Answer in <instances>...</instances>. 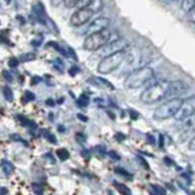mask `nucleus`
Listing matches in <instances>:
<instances>
[{"instance_id":"obj_17","label":"nucleus","mask_w":195,"mask_h":195,"mask_svg":"<svg viewBox=\"0 0 195 195\" xmlns=\"http://www.w3.org/2000/svg\"><path fill=\"white\" fill-rule=\"evenodd\" d=\"M2 166H3L4 172L7 174V175H10L11 172H13V170H14V166L11 165L9 161H3V162H2Z\"/></svg>"},{"instance_id":"obj_37","label":"nucleus","mask_w":195,"mask_h":195,"mask_svg":"<svg viewBox=\"0 0 195 195\" xmlns=\"http://www.w3.org/2000/svg\"><path fill=\"white\" fill-rule=\"evenodd\" d=\"M76 140H79V141H85V136H82V133H77L76 134Z\"/></svg>"},{"instance_id":"obj_2","label":"nucleus","mask_w":195,"mask_h":195,"mask_svg":"<svg viewBox=\"0 0 195 195\" xmlns=\"http://www.w3.org/2000/svg\"><path fill=\"white\" fill-rule=\"evenodd\" d=\"M154 72L151 67L148 66H142L137 67L133 71L129 72V75L125 79V88L128 89H137L143 86L145 84H147L151 79H153Z\"/></svg>"},{"instance_id":"obj_20","label":"nucleus","mask_w":195,"mask_h":195,"mask_svg":"<svg viewBox=\"0 0 195 195\" xmlns=\"http://www.w3.org/2000/svg\"><path fill=\"white\" fill-rule=\"evenodd\" d=\"M114 186H116V189L119 191V193H122V194H129L130 190L128 188H125L123 184H119V182H114Z\"/></svg>"},{"instance_id":"obj_22","label":"nucleus","mask_w":195,"mask_h":195,"mask_svg":"<svg viewBox=\"0 0 195 195\" xmlns=\"http://www.w3.org/2000/svg\"><path fill=\"white\" fill-rule=\"evenodd\" d=\"M64 3L66 8H74V7H77L79 0H64Z\"/></svg>"},{"instance_id":"obj_27","label":"nucleus","mask_w":195,"mask_h":195,"mask_svg":"<svg viewBox=\"0 0 195 195\" xmlns=\"http://www.w3.org/2000/svg\"><path fill=\"white\" fill-rule=\"evenodd\" d=\"M44 137H46V138H47V140H48L51 143H56V142H57L56 137H55L52 133H46V134H44Z\"/></svg>"},{"instance_id":"obj_9","label":"nucleus","mask_w":195,"mask_h":195,"mask_svg":"<svg viewBox=\"0 0 195 195\" xmlns=\"http://www.w3.org/2000/svg\"><path fill=\"white\" fill-rule=\"evenodd\" d=\"M109 26V19L108 18H98L96 20H94L93 23H90V26L88 27L86 33H95V32H99L103 31Z\"/></svg>"},{"instance_id":"obj_32","label":"nucleus","mask_w":195,"mask_h":195,"mask_svg":"<svg viewBox=\"0 0 195 195\" xmlns=\"http://www.w3.org/2000/svg\"><path fill=\"white\" fill-rule=\"evenodd\" d=\"M39 81H41V77L34 76V77H32V81H31V84H32V85H37Z\"/></svg>"},{"instance_id":"obj_11","label":"nucleus","mask_w":195,"mask_h":195,"mask_svg":"<svg viewBox=\"0 0 195 195\" xmlns=\"http://www.w3.org/2000/svg\"><path fill=\"white\" fill-rule=\"evenodd\" d=\"M188 86L182 81H171V98H175L180 94H184Z\"/></svg>"},{"instance_id":"obj_33","label":"nucleus","mask_w":195,"mask_h":195,"mask_svg":"<svg viewBox=\"0 0 195 195\" xmlns=\"http://www.w3.org/2000/svg\"><path fill=\"white\" fill-rule=\"evenodd\" d=\"M77 72H79V68H77V67L75 66V67H72L71 70H70V75H71V76H75V75H76Z\"/></svg>"},{"instance_id":"obj_26","label":"nucleus","mask_w":195,"mask_h":195,"mask_svg":"<svg viewBox=\"0 0 195 195\" xmlns=\"http://www.w3.org/2000/svg\"><path fill=\"white\" fill-rule=\"evenodd\" d=\"M151 189L154 191V193H160V194H166V190L165 189H162V188H160V186H156V185H151Z\"/></svg>"},{"instance_id":"obj_4","label":"nucleus","mask_w":195,"mask_h":195,"mask_svg":"<svg viewBox=\"0 0 195 195\" xmlns=\"http://www.w3.org/2000/svg\"><path fill=\"white\" fill-rule=\"evenodd\" d=\"M182 100L180 99V98H171V99H169L167 101L162 103L161 105H158V108H156V110H154V114L153 117L154 119H158V120H165V119H169V118H172L177 109L180 108Z\"/></svg>"},{"instance_id":"obj_29","label":"nucleus","mask_w":195,"mask_h":195,"mask_svg":"<svg viewBox=\"0 0 195 195\" xmlns=\"http://www.w3.org/2000/svg\"><path fill=\"white\" fill-rule=\"evenodd\" d=\"M117 172H119V174H122L123 176H125V177H130L129 175V172H127V171H125V170H123V169H117Z\"/></svg>"},{"instance_id":"obj_39","label":"nucleus","mask_w":195,"mask_h":195,"mask_svg":"<svg viewBox=\"0 0 195 195\" xmlns=\"http://www.w3.org/2000/svg\"><path fill=\"white\" fill-rule=\"evenodd\" d=\"M116 138H117V140H118V141H123V140H124V138H125V137H124V136H123V134H122V133H118V134H117V136H116Z\"/></svg>"},{"instance_id":"obj_8","label":"nucleus","mask_w":195,"mask_h":195,"mask_svg":"<svg viewBox=\"0 0 195 195\" xmlns=\"http://www.w3.org/2000/svg\"><path fill=\"white\" fill-rule=\"evenodd\" d=\"M128 47H129V42L127 39L122 38V39H118V41H114V42H108L105 46H103L100 50L105 56H108L114 52H118V51H124Z\"/></svg>"},{"instance_id":"obj_43","label":"nucleus","mask_w":195,"mask_h":195,"mask_svg":"<svg viewBox=\"0 0 195 195\" xmlns=\"http://www.w3.org/2000/svg\"><path fill=\"white\" fill-rule=\"evenodd\" d=\"M4 193H8L7 189H0V194H4Z\"/></svg>"},{"instance_id":"obj_21","label":"nucleus","mask_w":195,"mask_h":195,"mask_svg":"<svg viewBox=\"0 0 195 195\" xmlns=\"http://www.w3.org/2000/svg\"><path fill=\"white\" fill-rule=\"evenodd\" d=\"M94 81H99V82H101V85L103 86H105V88H109V89H114L113 88V85L109 82V81H106V80H104V79H100V77H95V79H93Z\"/></svg>"},{"instance_id":"obj_35","label":"nucleus","mask_w":195,"mask_h":195,"mask_svg":"<svg viewBox=\"0 0 195 195\" xmlns=\"http://www.w3.org/2000/svg\"><path fill=\"white\" fill-rule=\"evenodd\" d=\"M3 36H4V34H3V33H2V34H0V42H3V43H8V44H11V43H10V42L8 41V39H7V38H4Z\"/></svg>"},{"instance_id":"obj_23","label":"nucleus","mask_w":195,"mask_h":195,"mask_svg":"<svg viewBox=\"0 0 195 195\" xmlns=\"http://www.w3.org/2000/svg\"><path fill=\"white\" fill-rule=\"evenodd\" d=\"M188 19L191 23H195V5L188 11Z\"/></svg>"},{"instance_id":"obj_5","label":"nucleus","mask_w":195,"mask_h":195,"mask_svg":"<svg viewBox=\"0 0 195 195\" xmlns=\"http://www.w3.org/2000/svg\"><path fill=\"white\" fill-rule=\"evenodd\" d=\"M110 32H109L106 28L103 31L91 33L86 37L84 42V48L88 51H98L100 50L103 46H105L109 41H110Z\"/></svg>"},{"instance_id":"obj_3","label":"nucleus","mask_w":195,"mask_h":195,"mask_svg":"<svg viewBox=\"0 0 195 195\" xmlns=\"http://www.w3.org/2000/svg\"><path fill=\"white\" fill-rule=\"evenodd\" d=\"M125 57H127V50L118 51V52H114L112 55L105 56L104 58L100 61V64L98 65V71L100 74H112L123 64Z\"/></svg>"},{"instance_id":"obj_41","label":"nucleus","mask_w":195,"mask_h":195,"mask_svg":"<svg viewBox=\"0 0 195 195\" xmlns=\"http://www.w3.org/2000/svg\"><path fill=\"white\" fill-rule=\"evenodd\" d=\"M130 117L133 118V119H136L137 118V113L136 112H130Z\"/></svg>"},{"instance_id":"obj_1","label":"nucleus","mask_w":195,"mask_h":195,"mask_svg":"<svg viewBox=\"0 0 195 195\" xmlns=\"http://www.w3.org/2000/svg\"><path fill=\"white\" fill-rule=\"evenodd\" d=\"M169 98H171V81L166 80L152 84L141 94V100L145 104H154Z\"/></svg>"},{"instance_id":"obj_28","label":"nucleus","mask_w":195,"mask_h":195,"mask_svg":"<svg viewBox=\"0 0 195 195\" xmlns=\"http://www.w3.org/2000/svg\"><path fill=\"white\" fill-rule=\"evenodd\" d=\"M91 0H79V4H77V7L80 8H84V7H88V5L90 4Z\"/></svg>"},{"instance_id":"obj_19","label":"nucleus","mask_w":195,"mask_h":195,"mask_svg":"<svg viewBox=\"0 0 195 195\" xmlns=\"http://www.w3.org/2000/svg\"><path fill=\"white\" fill-rule=\"evenodd\" d=\"M33 60H36V53H32V52L23 53L19 58V61H22V62H28V61H33Z\"/></svg>"},{"instance_id":"obj_7","label":"nucleus","mask_w":195,"mask_h":195,"mask_svg":"<svg viewBox=\"0 0 195 195\" xmlns=\"http://www.w3.org/2000/svg\"><path fill=\"white\" fill-rule=\"evenodd\" d=\"M94 15V11L91 10L89 7H84V8H80L77 11L72 14L71 19H70V23L71 26L74 27H80V26H84L85 23H88L91 16Z\"/></svg>"},{"instance_id":"obj_6","label":"nucleus","mask_w":195,"mask_h":195,"mask_svg":"<svg viewBox=\"0 0 195 195\" xmlns=\"http://www.w3.org/2000/svg\"><path fill=\"white\" fill-rule=\"evenodd\" d=\"M195 114V95L189 96L188 99L182 100L180 108L177 109L176 114L174 116V118L176 120H184L188 117Z\"/></svg>"},{"instance_id":"obj_34","label":"nucleus","mask_w":195,"mask_h":195,"mask_svg":"<svg viewBox=\"0 0 195 195\" xmlns=\"http://www.w3.org/2000/svg\"><path fill=\"white\" fill-rule=\"evenodd\" d=\"M4 77H5V79H7V80H8V81H11V80H13V76H11V75H10V72H7V71H5V72H4Z\"/></svg>"},{"instance_id":"obj_25","label":"nucleus","mask_w":195,"mask_h":195,"mask_svg":"<svg viewBox=\"0 0 195 195\" xmlns=\"http://www.w3.org/2000/svg\"><path fill=\"white\" fill-rule=\"evenodd\" d=\"M34 94L32 93V91H26L24 93V100H27V101H32V100H34Z\"/></svg>"},{"instance_id":"obj_42","label":"nucleus","mask_w":195,"mask_h":195,"mask_svg":"<svg viewBox=\"0 0 195 195\" xmlns=\"http://www.w3.org/2000/svg\"><path fill=\"white\" fill-rule=\"evenodd\" d=\"M162 2H164L165 4H170V3H172V2H175V0H162Z\"/></svg>"},{"instance_id":"obj_15","label":"nucleus","mask_w":195,"mask_h":195,"mask_svg":"<svg viewBox=\"0 0 195 195\" xmlns=\"http://www.w3.org/2000/svg\"><path fill=\"white\" fill-rule=\"evenodd\" d=\"M77 105L81 106V108H86L89 105V96L86 94L80 95L79 99H77Z\"/></svg>"},{"instance_id":"obj_13","label":"nucleus","mask_w":195,"mask_h":195,"mask_svg":"<svg viewBox=\"0 0 195 195\" xmlns=\"http://www.w3.org/2000/svg\"><path fill=\"white\" fill-rule=\"evenodd\" d=\"M194 5H195V0H181V9L185 13H188Z\"/></svg>"},{"instance_id":"obj_30","label":"nucleus","mask_w":195,"mask_h":195,"mask_svg":"<svg viewBox=\"0 0 195 195\" xmlns=\"http://www.w3.org/2000/svg\"><path fill=\"white\" fill-rule=\"evenodd\" d=\"M33 190L36 191V193H38V194H42L43 193V190H42V188H39L37 184H33Z\"/></svg>"},{"instance_id":"obj_16","label":"nucleus","mask_w":195,"mask_h":195,"mask_svg":"<svg viewBox=\"0 0 195 195\" xmlns=\"http://www.w3.org/2000/svg\"><path fill=\"white\" fill-rule=\"evenodd\" d=\"M16 119L19 120V122L22 123V125H26V127H36V124H34L32 120H29L28 118H26V117H23V116H16Z\"/></svg>"},{"instance_id":"obj_10","label":"nucleus","mask_w":195,"mask_h":195,"mask_svg":"<svg viewBox=\"0 0 195 195\" xmlns=\"http://www.w3.org/2000/svg\"><path fill=\"white\" fill-rule=\"evenodd\" d=\"M33 14L36 15L37 20L41 24H47V16H46V10L42 3H37V5L33 7Z\"/></svg>"},{"instance_id":"obj_14","label":"nucleus","mask_w":195,"mask_h":195,"mask_svg":"<svg viewBox=\"0 0 195 195\" xmlns=\"http://www.w3.org/2000/svg\"><path fill=\"white\" fill-rule=\"evenodd\" d=\"M56 154L61 161H65V160H67L68 157H70V153H68V151L66 150V148H58V150L56 151Z\"/></svg>"},{"instance_id":"obj_38","label":"nucleus","mask_w":195,"mask_h":195,"mask_svg":"<svg viewBox=\"0 0 195 195\" xmlns=\"http://www.w3.org/2000/svg\"><path fill=\"white\" fill-rule=\"evenodd\" d=\"M109 156H110V157H113V158H116V160H119V156H118V154L116 153V152H109Z\"/></svg>"},{"instance_id":"obj_18","label":"nucleus","mask_w":195,"mask_h":195,"mask_svg":"<svg viewBox=\"0 0 195 195\" xmlns=\"http://www.w3.org/2000/svg\"><path fill=\"white\" fill-rule=\"evenodd\" d=\"M3 94H4V98L7 99L8 101H11L14 99V96H13V91L10 90L9 86H4L3 88Z\"/></svg>"},{"instance_id":"obj_31","label":"nucleus","mask_w":195,"mask_h":195,"mask_svg":"<svg viewBox=\"0 0 195 195\" xmlns=\"http://www.w3.org/2000/svg\"><path fill=\"white\" fill-rule=\"evenodd\" d=\"M189 148H190L191 151H195V137L190 141V143H189Z\"/></svg>"},{"instance_id":"obj_12","label":"nucleus","mask_w":195,"mask_h":195,"mask_svg":"<svg viewBox=\"0 0 195 195\" xmlns=\"http://www.w3.org/2000/svg\"><path fill=\"white\" fill-rule=\"evenodd\" d=\"M88 7L91 10H93L94 13H96V11H100L103 9V7H104V3H103V0H91Z\"/></svg>"},{"instance_id":"obj_36","label":"nucleus","mask_w":195,"mask_h":195,"mask_svg":"<svg viewBox=\"0 0 195 195\" xmlns=\"http://www.w3.org/2000/svg\"><path fill=\"white\" fill-rule=\"evenodd\" d=\"M46 105H48V106H53L55 105V101L52 99H47L46 100Z\"/></svg>"},{"instance_id":"obj_40","label":"nucleus","mask_w":195,"mask_h":195,"mask_svg":"<svg viewBox=\"0 0 195 195\" xmlns=\"http://www.w3.org/2000/svg\"><path fill=\"white\" fill-rule=\"evenodd\" d=\"M77 118H79V119H81V120H84V122H86V120H88V118H86V117H84V116H81V114H77Z\"/></svg>"},{"instance_id":"obj_24","label":"nucleus","mask_w":195,"mask_h":195,"mask_svg":"<svg viewBox=\"0 0 195 195\" xmlns=\"http://www.w3.org/2000/svg\"><path fill=\"white\" fill-rule=\"evenodd\" d=\"M19 65V60L16 57H10L9 58V66L10 67H16Z\"/></svg>"}]
</instances>
